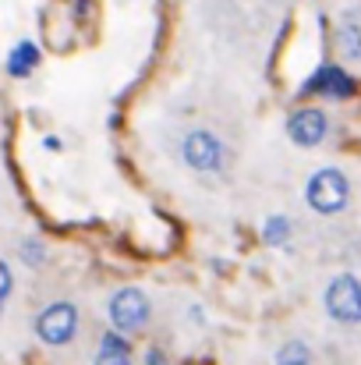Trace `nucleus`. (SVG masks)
<instances>
[{"label":"nucleus","mask_w":361,"mask_h":365,"mask_svg":"<svg viewBox=\"0 0 361 365\" xmlns=\"http://www.w3.org/2000/svg\"><path fill=\"white\" fill-rule=\"evenodd\" d=\"M355 89H358V82H355L340 64H323V68L301 86V93L330 96V100H347V96H355Z\"/></svg>","instance_id":"nucleus-6"},{"label":"nucleus","mask_w":361,"mask_h":365,"mask_svg":"<svg viewBox=\"0 0 361 365\" xmlns=\"http://www.w3.org/2000/svg\"><path fill=\"white\" fill-rule=\"evenodd\" d=\"M142 365H170V355L159 351V348H149V351L142 355Z\"/></svg>","instance_id":"nucleus-15"},{"label":"nucleus","mask_w":361,"mask_h":365,"mask_svg":"<svg viewBox=\"0 0 361 365\" xmlns=\"http://www.w3.org/2000/svg\"><path fill=\"white\" fill-rule=\"evenodd\" d=\"M337 46H340V53L347 61H361V21L355 14L340 18V25H337Z\"/></svg>","instance_id":"nucleus-10"},{"label":"nucleus","mask_w":361,"mask_h":365,"mask_svg":"<svg viewBox=\"0 0 361 365\" xmlns=\"http://www.w3.org/2000/svg\"><path fill=\"white\" fill-rule=\"evenodd\" d=\"M93 365H135L131 362V344L124 341V334L107 330L103 341H100V355H96Z\"/></svg>","instance_id":"nucleus-9"},{"label":"nucleus","mask_w":361,"mask_h":365,"mask_svg":"<svg viewBox=\"0 0 361 365\" xmlns=\"http://www.w3.org/2000/svg\"><path fill=\"white\" fill-rule=\"evenodd\" d=\"M11 294H14V269H11V262H0V302L7 305Z\"/></svg>","instance_id":"nucleus-14"},{"label":"nucleus","mask_w":361,"mask_h":365,"mask_svg":"<svg viewBox=\"0 0 361 365\" xmlns=\"http://www.w3.org/2000/svg\"><path fill=\"white\" fill-rule=\"evenodd\" d=\"M18 255H21L25 266H39L46 259V248H43V242H36V238H25V242L18 245Z\"/></svg>","instance_id":"nucleus-13"},{"label":"nucleus","mask_w":361,"mask_h":365,"mask_svg":"<svg viewBox=\"0 0 361 365\" xmlns=\"http://www.w3.org/2000/svg\"><path fill=\"white\" fill-rule=\"evenodd\" d=\"M326 312L344 323V327H358L361 323V280L355 273H340L330 280L326 287Z\"/></svg>","instance_id":"nucleus-5"},{"label":"nucleus","mask_w":361,"mask_h":365,"mask_svg":"<svg viewBox=\"0 0 361 365\" xmlns=\"http://www.w3.org/2000/svg\"><path fill=\"white\" fill-rule=\"evenodd\" d=\"M75 334H78V309L71 302H53L36 316V337L50 348L75 341Z\"/></svg>","instance_id":"nucleus-4"},{"label":"nucleus","mask_w":361,"mask_h":365,"mask_svg":"<svg viewBox=\"0 0 361 365\" xmlns=\"http://www.w3.org/2000/svg\"><path fill=\"white\" fill-rule=\"evenodd\" d=\"M43 145H46V149H61V145H64V142H61V138H57V135H46V138H43Z\"/></svg>","instance_id":"nucleus-16"},{"label":"nucleus","mask_w":361,"mask_h":365,"mask_svg":"<svg viewBox=\"0 0 361 365\" xmlns=\"http://www.w3.org/2000/svg\"><path fill=\"white\" fill-rule=\"evenodd\" d=\"M305 202H308L315 213H323V217L344 213L347 202H351V181H347V174L337 170V167L315 170V174L308 178V185H305Z\"/></svg>","instance_id":"nucleus-1"},{"label":"nucleus","mask_w":361,"mask_h":365,"mask_svg":"<svg viewBox=\"0 0 361 365\" xmlns=\"http://www.w3.org/2000/svg\"><path fill=\"white\" fill-rule=\"evenodd\" d=\"M262 235H266V242L269 245H283L287 242V235H291V224H287L283 217H269L266 227H262Z\"/></svg>","instance_id":"nucleus-12"},{"label":"nucleus","mask_w":361,"mask_h":365,"mask_svg":"<svg viewBox=\"0 0 361 365\" xmlns=\"http://www.w3.org/2000/svg\"><path fill=\"white\" fill-rule=\"evenodd\" d=\"M107 316H110V327L117 334H138V330L149 327L152 305H149L142 287H120L107 302Z\"/></svg>","instance_id":"nucleus-2"},{"label":"nucleus","mask_w":361,"mask_h":365,"mask_svg":"<svg viewBox=\"0 0 361 365\" xmlns=\"http://www.w3.org/2000/svg\"><path fill=\"white\" fill-rule=\"evenodd\" d=\"M287 135H291V142L312 149V145H319L330 135V118L319 107H301V110H294L287 118Z\"/></svg>","instance_id":"nucleus-7"},{"label":"nucleus","mask_w":361,"mask_h":365,"mask_svg":"<svg viewBox=\"0 0 361 365\" xmlns=\"http://www.w3.org/2000/svg\"><path fill=\"white\" fill-rule=\"evenodd\" d=\"M276 365H312V348L305 341H287L276 351Z\"/></svg>","instance_id":"nucleus-11"},{"label":"nucleus","mask_w":361,"mask_h":365,"mask_svg":"<svg viewBox=\"0 0 361 365\" xmlns=\"http://www.w3.org/2000/svg\"><path fill=\"white\" fill-rule=\"evenodd\" d=\"M181 156H184V163H188L192 170H199V174H213V170L224 167V160H227V145H224L209 128H192V131L181 138Z\"/></svg>","instance_id":"nucleus-3"},{"label":"nucleus","mask_w":361,"mask_h":365,"mask_svg":"<svg viewBox=\"0 0 361 365\" xmlns=\"http://www.w3.org/2000/svg\"><path fill=\"white\" fill-rule=\"evenodd\" d=\"M36 64H39V46H36L32 39H21V43L11 46V53H7V75H11V78L32 75Z\"/></svg>","instance_id":"nucleus-8"}]
</instances>
